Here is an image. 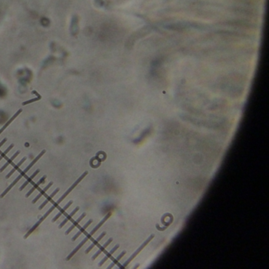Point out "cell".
Segmentation results:
<instances>
[{"instance_id": "cell-8", "label": "cell", "mask_w": 269, "mask_h": 269, "mask_svg": "<svg viewBox=\"0 0 269 269\" xmlns=\"http://www.w3.org/2000/svg\"><path fill=\"white\" fill-rule=\"evenodd\" d=\"M85 216H86V214H85V213H83V214L81 215V216H80V217H79V218L77 219V220H75L74 222H73V224L71 225V227H69L67 231H66V233H65L66 234V235H68V234H70V232H71V231H72L73 230H74V229L75 228V227H76L77 226V225L79 224V223H80V222H81V221L83 219L85 218Z\"/></svg>"}, {"instance_id": "cell-14", "label": "cell", "mask_w": 269, "mask_h": 269, "mask_svg": "<svg viewBox=\"0 0 269 269\" xmlns=\"http://www.w3.org/2000/svg\"><path fill=\"white\" fill-rule=\"evenodd\" d=\"M78 210H79V207H77V208H75V209H74V211H73V212H71V213H70V214L68 215V216L66 217V219H64V220L62 221V222L61 223H60L59 226V229L62 228V227H64V225L66 224V222H67L68 221L70 220V219H72L73 216H74V215L76 214L77 212H78Z\"/></svg>"}, {"instance_id": "cell-3", "label": "cell", "mask_w": 269, "mask_h": 269, "mask_svg": "<svg viewBox=\"0 0 269 269\" xmlns=\"http://www.w3.org/2000/svg\"><path fill=\"white\" fill-rule=\"evenodd\" d=\"M55 205H54V204H53V205L51 206V208H49V210H48V211H47V212H46V213H45V214H44V216H43V217H41V219H39V221H38V222H36V224L34 225L33 227H32V228L30 229L29 231H28V233H27V234H26V235L24 236V238H27V237H29V235H30V234H32V232H33V231H35V230H36V228H37V227H39V225L41 224V222H43V221L45 219L47 218V216H49V215L51 214V212H52V211H53V210H54V209H55Z\"/></svg>"}, {"instance_id": "cell-15", "label": "cell", "mask_w": 269, "mask_h": 269, "mask_svg": "<svg viewBox=\"0 0 269 269\" xmlns=\"http://www.w3.org/2000/svg\"><path fill=\"white\" fill-rule=\"evenodd\" d=\"M59 188L55 189V190L54 191L53 193H51V195H48V196H47V198H46V200H45L44 201L42 204H41V205L40 206V207H39V209L41 210V209H43V208H44L45 205H46V204H47L48 203V202L50 201H51V200L52 199V198H53V197H55V195H56V193H59Z\"/></svg>"}, {"instance_id": "cell-7", "label": "cell", "mask_w": 269, "mask_h": 269, "mask_svg": "<svg viewBox=\"0 0 269 269\" xmlns=\"http://www.w3.org/2000/svg\"><path fill=\"white\" fill-rule=\"evenodd\" d=\"M46 178H47V176H46V175L43 176L42 178H41V179H40V180L38 181V182H36V184H34V185H33V186L32 187V189H30V190L29 191V192H28L27 193H26V197H29V196L31 195V194H32V193H33L34 191L36 190V189H37V187H38L39 186H40V185L44 184V183L45 179H46Z\"/></svg>"}, {"instance_id": "cell-1", "label": "cell", "mask_w": 269, "mask_h": 269, "mask_svg": "<svg viewBox=\"0 0 269 269\" xmlns=\"http://www.w3.org/2000/svg\"><path fill=\"white\" fill-rule=\"evenodd\" d=\"M154 237H155V235H154V234H151V235L149 236V237H148V238H147V239L145 240V241H144V242H143V244H142L141 246L140 247H139V248H138V249L136 250L135 252H134V253L132 254V256H129V258L128 259L127 261H125V262L124 263V264H123L122 266H120V267H120V268H125V267H126V266H127V265L129 264V263L131 262V261H133V260H134V258H135L136 256H138V255L139 254V253H140L141 251V250L143 249H144V247H145V246H146L147 245H148V244L151 242V240L153 239V238Z\"/></svg>"}, {"instance_id": "cell-23", "label": "cell", "mask_w": 269, "mask_h": 269, "mask_svg": "<svg viewBox=\"0 0 269 269\" xmlns=\"http://www.w3.org/2000/svg\"><path fill=\"white\" fill-rule=\"evenodd\" d=\"M13 147H14V144H11V145H10V146H9L8 148H7V149H6V150H5L4 152L2 153V154H0V161H1V160H2V159L4 158L5 156L7 155V153H8L11 150V149H12V148H13Z\"/></svg>"}, {"instance_id": "cell-10", "label": "cell", "mask_w": 269, "mask_h": 269, "mask_svg": "<svg viewBox=\"0 0 269 269\" xmlns=\"http://www.w3.org/2000/svg\"><path fill=\"white\" fill-rule=\"evenodd\" d=\"M52 185H53V182H50V183H49L48 185H47V186H46V187H45L44 189H41V190H40V193H39V194L37 196H36V197H35V198H34L33 200H32V204H35L36 203V202H37V201H38L39 199H40V198H41V197H42L43 195H44V194L45 193H46V192H47V190H48V189L50 188V187L51 186H52Z\"/></svg>"}, {"instance_id": "cell-5", "label": "cell", "mask_w": 269, "mask_h": 269, "mask_svg": "<svg viewBox=\"0 0 269 269\" xmlns=\"http://www.w3.org/2000/svg\"><path fill=\"white\" fill-rule=\"evenodd\" d=\"M46 153V151H45V150H43V151H42V152H41V153H40V154H39V155H38V156H36V158H35V159H33V160H32V162H31V163H30L29 165L28 166V167H27V168H26V169H24V170H23V171H21V174H21V176L25 175V174H26V173H27V172H28V171H29V169H30V168H32V166H33V165H34V164H35V163H36V162L38 161L39 159H41V156H43V155H44V153Z\"/></svg>"}, {"instance_id": "cell-25", "label": "cell", "mask_w": 269, "mask_h": 269, "mask_svg": "<svg viewBox=\"0 0 269 269\" xmlns=\"http://www.w3.org/2000/svg\"><path fill=\"white\" fill-rule=\"evenodd\" d=\"M7 141V138H4V139H3V140H2V141L0 142V148H1V147H2V145H3V144H4L5 142Z\"/></svg>"}, {"instance_id": "cell-21", "label": "cell", "mask_w": 269, "mask_h": 269, "mask_svg": "<svg viewBox=\"0 0 269 269\" xmlns=\"http://www.w3.org/2000/svg\"><path fill=\"white\" fill-rule=\"evenodd\" d=\"M26 157H24V158H22V159H21V160H20L19 163H17V164H16V165H15L13 169L11 170V171L9 172V174H7V176H6V178H10V177H11V176L12 175V174H13L14 173V172L16 171H17V169H18V168H19L20 166H21V164H22V163H24V162L26 161Z\"/></svg>"}, {"instance_id": "cell-2", "label": "cell", "mask_w": 269, "mask_h": 269, "mask_svg": "<svg viewBox=\"0 0 269 269\" xmlns=\"http://www.w3.org/2000/svg\"><path fill=\"white\" fill-rule=\"evenodd\" d=\"M87 174H88V171H85V172H84V173H83V174H81V176H80V177H79V178H77V181H76V182H74V184H73V185H72V186H70V188L68 189L67 190H66V193H64L63 195L62 196V197H60L59 199L57 201H56V202H55V204H54V205H55V207H56V206H58V205H59V204H60V203H61V202H62V201H63V200H64V199H65V198H66V196H67V195H68V194H69V193H70V192H71V191H72V190H73V189H74V188H75V187H76V186H77V184H78L79 182H81V180H82L83 178H85V176L87 175Z\"/></svg>"}, {"instance_id": "cell-16", "label": "cell", "mask_w": 269, "mask_h": 269, "mask_svg": "<svg viewBox=\"0 0 269 269\" xmlns=\"http://www.w3.org/2000/svg\"><path fill=\"white\" fill-rule=\"evenodd\" d=\"M73 204V201H69L67 204H66V206H65V207H64V208H61V209H60V211H59V213H58V214L56 215V216H55L53 219H52V222H55V221H57V220H58V219L59 218L60 216H61L63 214L64 212H66V210H67V208H70V206L71 205V204Z\"/></svg>"}, {"instance_id": "cell-11", "label": "cell", "mask_w": 269, "mask_h": 269, "mask_svg": "<svg viewBox=\"0 0 269 269\" xmlns=\"http://www.w3.org/2000/svg\"><path fill=\"white\" fill-rule=\"evenodd\" d=\"M22 177H23V176H21V174H19V175L17 176V178H15V179H14V182H12V183H11V185H10V186H8V187H7V189H5V190H4V192H3V193H2V194H1V196H0V197H1V198H2V197H4V196H5V195H6V194H7V193H8L9 191L11 190V189L13 188V187H14V186L15 185L17 184V182H18V181H19V180H20V179H21V178H22Z\"/></svg>"}, {"instance_id": "cell-24", "label": "cell", "mask_w": 269, "mask_h": 269, "mask_svg": "<svg viewBox=\"0 0 269 269\" xmlns=\"http://www.w3.org/2000/svg\"><path fill=\"white\" fill-rule=\"evenodd\" d=\"M41 99V96H37L36 98H34L32 100H28V101H25L22 103V105H26V104H31L32 102H35V101H38Z\"/></svg>"}, {"instance_id": "cell-4", "label": "cell", "mask_w": 269, "mask_h": 269, "mask_svg": "<svg viewBox=\"0 0 269 269\" xmlns=\"http://www.w3.org/2000/svg\"><path fill=\"white\" fill-rule=\"evenodd\" d=\"M91 237H92V236H91V235H89V234H88V235L85 237V239L83 240L82 242H81V243L79 244L78 246H77L76 248L74 249L73 250L72 252H70V254H69V256H68L67 257H66V261H70V259L72 258L73 256H74V255L76 254V252H77V251H78V250L80 249H81V247H82V246H84V245H85V242H88V240L90 239V238H91Z\"/></svg>"}, {"instance_id": "cell-12", "label": "cell", "mask_w": 269, "mask_h": 269, "mask_svg": "<svg viewBox=\"0 0 269 269\" xmlns=\"http://www.w3.org/2000/svg\"><path fill=\"white\" fill-rule=\"evenodd\" d=\"M119 244H118V245H116V246H114V248H113V249H112L110 250V252H108V253H107V255H106V256H104V258L102 259V261H100V264H99V266H102V265L104 264V263H105V262H106V261H107V260H108V258H110V256H112V254H113V253H114V252H115V251H116V250H117V249H119Z\"/></svg>"}, {"instance_id": "cell-19", "label": "cell", "mask_w": 269, "mask_h": 269, "mask_svg": "<svg viewBox=\"0 0 269 269\" xmlns=\"http://www.w3.org/2000/svg\"><path fill=\"white\" fill-rule=\"evenodd\" d=\"M39 173H40V170H36V171L34 172L33 174H32V175L31 176H29V178H27V179H26V181L25 182H24L23 184L21 185V186L20 187V189H19V190L20 191H21V190H23L24 189L26 188V186H28V184H29V183L30 182H31V181L32 180V179H33L34 178H35V176L36 175V174H39Z\"/></svg>"}, {"instance_id": "cell-18", "label": "cell", "mask_w": 269, "mask_h": 269, "mask_svg": "<svg viewBox=\"0 0 269 269\" xmlns=\"http://www.w3.org/2000/svg\"><path fill=\"white\" fill-rule=\"evenodd\" d=\"M105 235H106V232L104 231V232H103V233H102L101 234H100V235L99 236V237H98L97 238H96V239H95V241H94V242H92V243L91 246H89V248H88L87 249L85 250V253H89V252H90V251H91V250L92 249H93L94 247H95V246H96V245H97L98 242H100V240H101L102 238H103V237H104Z\"/></svg>"}, {"instance_id": "cell-22", "label": "cell", "mask_w": 269, "mask_h": 269, "mask_svg": "<svg viewBox=\"0 0 269 269\" xmlns=\"http://www.w3.org/2000/svg\"><path fill=\"white\" fill-rule=\"evenodd\" d=\"M125 253H126V252H125V251H122V252L121 253H120V254H119V256H118V257H117V258L114 259V261H113V262L111 263V264H110L109 265V266H108L107 268H111V267H114V264H116L117 263L119 262V261H120V260H121L122 257L123 256H125Z\"/></svg>"}, {"instance_id": "cell-20", "label": "cell", "mask_w": 269, "mask_h": 269, "mask_svg": "<svg viewBox=\"0 0 269 269\" xmlns=\"http://www.w3.org/2000/svg\"><path fill=\"white\" fill-rule=\"evenodd\" d=\"M19 153H20V151H17V152H16V153H15L14 154V155L12 156H11V158H10V159H7V163H5L4 165L2 166V168H0V172H2V171H4V170L6 169V168H7V167H8V166L10 165V164H11V163H12V161H13L14 159L15 158H16V157L17 156L19 155Z\"/></svg>"}, {"instance_id": "cell-9", "label": "cell", "mask_w": 269, "mask_h": 269, "mask_svg": "<svg viewBox=\"0 0 269 269\" xmlns=\"http://www.w3.org/2000/svg\"><path fill=\"white\" fill-rule=\"evenodd\" d=\"M21 111H22V110H21V109H20V110H17V112H16L14 114V116H12V117H11V119H9L8 121H7V122L6 123V124H5V125H3V126H2V128H1V129H0V134H2V132L4 131L5 129H7V126H8V125H10V124H11V123L12 122H13L14 120V119H16V118H17V117L18 116V115H19L20 114H21Z\"/></svg>"}, {"instance_id": "cell-13", "label": "cell", "mask_w": 269, "mask_h": 269, "mask_svg": "<svg viewBox=\"0 0 269 269\" xmlns=\"http://www.w3.org/2000/svg\"><path fill=\"white\" fill-rule=\"evenodd\" d=\"M112 241H113V238H109L107 242H105V244H104V246H102L99 249V250H98L97 252H95V254L93 255V256L92 257V261H94V260H95V259L96 258V257H97V256H99V255H100V253H101V252L107 248V246H109V245H110V242H112Z\"/></svg>"}, {"instance_id": "cell-17", "label": "cell", "mask_w": 269, "mask_h": 269, "mask_svg": "<svg viewBox=\"0 0 269 269\" xmlns=\"http://www.w3.org/2000/svg\"><path fill=\"white\" fill-rule=\"evenodd\" d=\"M92 222V219H89V220L88 221V222H86V223H85V226L81 227V228L80 229V230H79L78 232H77V233L76 234H75V235H74V237H73L72 241H75V240H77V237H78L79 236L81 235V234H83V233H84V232H85V230H86V229L88 228V227H89V225L91 224Z\"/></svg>"}, {"instance_id": "cell-6", "label": "cell", "mask_w": 269, "mask_h": 269, "mask_svg": "<svg viewBox=\"0 0 269 269\" xmlns=\"http://www.w3.org/2000/svg\"><path fill=\"white\" fill-rule=\"evenodd\" d=\"M110 215H111V212H109V213H107V214L106 216H104V219H102V220L100 221V222H99V223H98V224L96 225V226H95V227H94L93 230H92V231L91 232H90V233L89 234V235H91V236L93 235L94 234H95V232H96V231H97L98 230H99V229H100V227H102V225L104 224V222H105L107 220L108 218H109V217H110Z\"/></svg>"}]
</instances>
